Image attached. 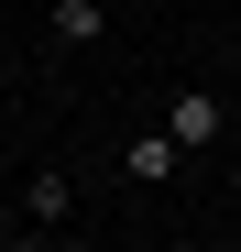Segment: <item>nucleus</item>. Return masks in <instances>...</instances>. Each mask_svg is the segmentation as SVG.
Here are the masks:
<instances>
[{
	"instance_id": "423d86ee",
	"label": "nucleus",
	"mask_w": 241,
	"mask_h": 252,
	"mask_svg": "<svg viewBox=\"0 0 241 252\" xmlns=\"http://www.w3.org/2000/svg\"><path fill=\"white\" fill-rule=\"evenodd\" d=\"M230 252H241V230H230Z\"/></svg>"
},
{
	"instance_id": "f257e3e1",
	"label": "nucleus",
	"mask_w": 241,
	"mask_h": 252,
	"mask_svg": "<svg viewBox=\"0 0 241 252\" xmlns=\"http://www.w3.org/2000/svg\"><path fill=\"white\" fill-rule=\"evenodd\" d=\"M165 132H176L186 154H209V143L230 132V110H219V88H176V99H165Z\"/></svg>"
},
{
	"instance_id": "39448f33",
	"label": "nucleus",
	"mask_w": 241,
	"mask_h": 252,
	"mask_svg": "<svg viewBox=\"0 0 241 252\" xmlns=\"http://www.w3.org/2000/svg\"><path fill=\"white\" fill-rule=\"evenodd\" d=\"M230 197H241V164H230Z\"/></svg>"
},
{
	"instance_id": "0eeeda50",
	"label": "nucleus",
	"mask_w": 241,
	"mask_h": 252,
	"mask_svg": "<svg viewBox=\"0 0 241 252\" xmlns=\"http://www.w3.org/2000/svg\"><path fill=\"white\" fill-rule=\"evenodd\" d=\"M55 252H77V241H55Z\"/></svg>"
},
{
	"instance_id": "f03ea898",
	"label": "nucleus",
	"mask_w": 241,
	"mask_h": 252,
	"mask_svg": "<svg viewBox=\"0 0 241 252\" xmlns=\"http://www.w3.org/2000/svg\"><path fill=\"white\" fill-rule=\"evenodd\" d=\"M120 164H132V176H143V187H176V176H186V164H197V154H186V143L165 132V121H153V132H132V143H120Z\"/></svg>"
},
{
	"instance_id": "20e7f679",
	"label": "nucleus",
	"mask_w": 241,
	"mask_h": 252,
	"mask_svg": "<svg viewBox=\"0 0 241 252\" xmlns=\"http://www.w3.org/2000/svg\"><path fill=\"white\" fill-rule=\"evenodd\" d=\"M99 33H110L99 0H55V44H99Z\"/></svg>"
},
{
	"instance_id": "7ed1b4c3",
	"label": "nucleus",
	"mask_w": 241,
	"mask_h": 252,
	"mask_svg": "<svg viewBox=\"0 0 241 252\" xmlns=\"http://www.w3.org/2000/svg\"><path fill=\"white\" fill-rule=\"evenodd\" d=\"M66 208H77L66 164H44V176H22V220H33V230H66Z\"/></svg>"
}]
</instances>
